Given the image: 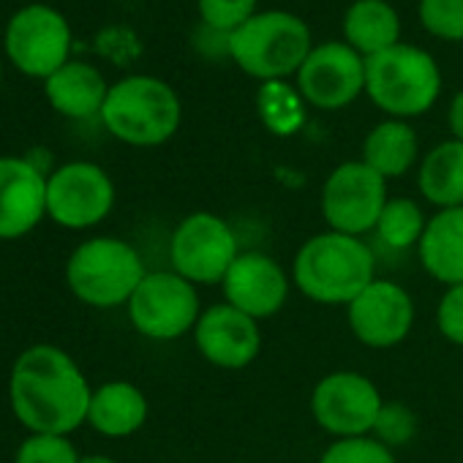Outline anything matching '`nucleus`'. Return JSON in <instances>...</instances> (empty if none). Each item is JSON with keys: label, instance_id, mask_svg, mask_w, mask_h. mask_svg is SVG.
<instances>
[{"label": "nucleus", "instance_id": "obj_16", "mask_svg": "<svg viewBox=\"0 0 463 463\" xmlns=\"http://www.w3.org/2000/svg\"><path fill=\"white\" fill-rule=\"evenodd\" d=\"M221 289L223 303L260 322L276 317L287 306L292 281L273 257L262 251H243L221 281Z\"/></svg>", "mask_w": 463, "mask_h": 463}, {"label": "nucleus", "instance_id": "obj_23", "mask_svg": "<svg viewBox=\"0 0 463 463\" xmlns=\"http://www.w3.org/2000/svg\"><path fill=\"white\" fill-rule=\"evenodd\" d=\"M417 185L422 199L439 210L463 207V142L447 139L436 145L420 161Z\"/></svg>", "mask_w": 463, "mask_h": 463}, {"label": "nucleus", "instance_id": "obj_5", "mask_svg": "<svg viewBox=\"0 0 463 463\" xmlns=\"http://www.w3.org/2000/svg\"><path fill=\"white\" fill-rule=\"evenodd\" d=\"M147 276L139 251L120 238H90L66 262V284L77 300L93 308L128 306Z\"/></svg>", "mask_w": 463, "mask_h": 463}, {"label": "nucleus", "instance_id": "obj_14", "mask_svg": "<svg viewBox=\"0 0 463 463\" xmlns=\"http://www.w3.org/2000/svg\"><path fill=\"white\" fill-rule=\"evenodd\" d=\"M346 317L360 344L371 349H392L411 333L414 300L401 284L376 279L346 306Z\"/></svg>", "mask_w": 463, "mask_h": 463}, {"label": "nucleus", "instance_id": "obj_15", "mask_svg": "<svg viewBox=\"0 0 463 463\" xmlns=\"http://www.w3.org/2000/svg\"><path fill=\"white\" fill-rule=\"evenodd\" d=\"M194 344L199 354L223 371H241L260 357L262 330L260 322L232 308L229 303H215L202 311L194 327Z\"/></svg>", "mask_w": 463, "mask_h": 463}, {"label": "nucleus", "instance_id": "obj_30", "mask_svg": "<svg viewBox=\"0 0 463 463\" xmlns=\"http://www.w3.org/2000/svg\"><path fill=\"white\" fill-rule=\"evenodd\" d=\"M204 25L235 33L257 14V0H196Z\"/></svg>", "mask_w": 463, "mask_h": 463}, {"label": "nucleus", "instance_id": "obj_9", "mask_svg": "<svg viewBox=\"0 0 463 463\" xmlns=\"http://www.w3.org/2000/svg\"><path fill=\"white\" fill-rule=\"evenodd\" d=\"M387 199V180L379 172L365 161H346L327 175L319 207L333 232L360 238L365 232H376Z\"/></svg>", "mask_w": 463, "mask_h": 463}, {"label": "nucleus", "instance_id": "obj_29", "mask_svg": "<svg viewBox=\"0 0 463 463\" xmlns=\"http://www.w3.org/2000/svg\"><path fill=\"white\" fill-rule=\"evenodd\" d=\"M420 23L444 42H463V0H420Z\"/></svg>", "mask_w": 463, "mask_h": 463}, {"label": "nucleus", "instance_id": "obj_21", "mask_svg": "<svg viewBox=\"0 0 463 463\" xmlns=\"http://www.w3.org/2000/svg\"><path fill=\"white\" fill-rule=\"evenodd\" d=\"M344 36L363 58H373L401 44V17L387 0H357L344 17Z\"/></svg>", "mask_w": 463, "mask_h": 463}, {"label": "nucleus", "instance_id": "obj_1", "mask_svg": "<svg viewBox=\"0 0 463 463\" xmlns=\"http://www.w3.org/2000/svg\"><path fill=\"white\" fill-rule=\"evenodd\" d=\"M90 395L82 368L61 346L36 344L14 360L9 401L31 433H74L88 422Z\"/></svg>", "mask_w": 463, "mask_h": 463}, {"label": "nucleus", "instance_id": "obj_27", "mask_svg": "<svg viewBox=\"0 0 463 463\" xmlns=\"http://www.w3.org/2000/svg\"><path fill=\"white\" fill-rule=\"evenodd\" d=\"M80 452L69 436H55V433H31L17 455L14 463H80Z\"/></svg>", "mask_w": 463, "mask_h": 463}, {"label": "nucleus", "instance_id": "obj_6", "mask_svg": "<svg viewBox=\"0 0 463 463\" xmlns=\"http://www.w3.org/2000/svg\"><path fill=\"white\" fill-rule=\"evenodd\" d=\"M311 50L308 25L298 14L279 9L254 14L243 28L232 33V61L262 82L298 74Z\"/></svg>", "mask_w": 463, "mask_h": 463}, {"label": "nucleus", "instance_id": "obj_31", "mask_svg": "<svg viewBox=\"0 0 463 463\" xmlns=\"http://www.w3.org/2000/svg\"><path fill=\"white\" fill-rule=\"evenodd\" d=\"M436 327L449 344L463 346V284L444 289L436 306Z\"/></svg>", "mask_w": 463, "mask_h": 463}, {"label": "nucleus", "instance_id": "obj_24", "mask_svg": "<svg viewBox=\"0 0 463 463\" xmlns=\"http://www.w3.org/2000/svg\"><path fill=\"white\" fill-rule=\"evenodd\" d=\"M257 112L265 128L276 137H292L306 123V99L284 80L262 82L257 93Z\"/></svg>", "mask_w": 463, "mask_h": 463}, {"label": "nucleus", "instance_id": "obj_17", "mask_svg": "<svg viewBox=\"0 0 463 463\" xmlns=\"http://www.w3.org/2000/svg\"><path fill=\"white\" fill-rule=\"evenodd\" d=\"M47 215V175L25 156H0V241H17Z\"/></svg>", "mask_w": 463, "mask_h": 463}, {"label": "nucleus", "instance_id": "obj_12", "mask_svg": "<svg viewBox=\"0 0 463 463\" xmlns=\"http://www.w3.org/2000/svg\"><path fill=\"white\" fill-rule=\"evenodd\" d=\"M384 401L379 387L357 371H333L311 392V414L322 430L338 439L371 436Z\"/></svg>", "mask_w": 463, "mask_h": 463}, {"label": "nucleus", "instance_id": "obj_20", "mask_svg": "<svg viewBox=\"0 0 463 463\" xmlns=\"http://www.w3.org/2000/svg\"><path fill=\"white\" fill-rule=\"evenodd\" d=\"M147 398L131 382H107L93 390L88 425L109 439H126L137 433L147 420Z\"/></svg>", "mask_w": 463, "mask_h": 463}, {"label": "nucleus", "instance_id": "obj_28", "mask_svg": "<svg viewBox=\"0 0 463 463\" xmlns=\"http://www.w3.org/2000/svg\"><path fill=\"white\" fill-rule=\"evenodd\" d=\"M417 411L401 401H384L379 417H376V425H373V439H379L382 444H387L390 449L395 447H403L414 439L417 433Z\"/></svg>", "mask_w": 463, "mask_h": 463}, {"label": "nucleus", "instance_id": "obj_26", "mask_svg": "<svg viewBox=\"0 0 463 463\" xmlns=\"http://www.w3.org/2000/svg\"><path fill=\"white\" fill-rule=\"evenodd\" d=\"M319 463H395V455L387 444L373 436L335 439L319 458Z\"/></svg>", "mask_w": 463, "mask_h": 463}, {"label": "nucleus", "instance_id": "obj_4", "mask_svg": "<svg viewBox=\"0 0 463 463\" xmlns=\"http://www.w3.org/2000/svg\"><path fill=\"white\" fill-rule=\"evenodd\" d=\"M365 93L395 120L425 115L441 93V71L436 61L411 44H395L365 58Z\"/></svg>", "mask_w": 463, "mask_h": 463}, {"label": "nucleus", "instance_id": "obj_8", "mask_svg": "<svg viewBox=\"0 0 463 463\" xmlns=\"http://www.w3.org/2000/svg\"><path fill=\"white\" fill-rule=\"evenodd\" d=\"M126 308L134 330L150 341H177L194 333L202 317L196 287L175 270L147 273Z\"/></svg>", "mask_w": 463, "mask_h": 463}, {"label": "nucleus", "instance_id": "obj_35", "mask_svg": "<svg viewBox=\"0 0 463 463\" xmlns=\"http://www.w3.org/2000/svg\"><path fill=\"white\" fill-rule=\"evenodd\" d=\"M0 80H4V69H0Z\"/></svg>", "mask_w": 463, "mask_h": 463}, {"label": "nucleus", "instance_id": "obj_33", "mask_svg": "<svg viewBox=\"0 0 463 463\" xmlns=\"http://www.w3.org/2000/svg\"><path fill=\"white\" fill-rule=\"evenodd\" d=\"M447 123H449L452 139L463 142V90H460V93H455V99L449 101V109H447Z\"/></svg>", "mask_w": 463, "mask_h": 463}, {"label": "nucleus", "instance_id": "obj_3", "mask_svg": "<svg viewBox=\"0 0 463 463\" xmlns=\"http://www.w3.org/2000/svg\"><path fill=\"white\" fill-rule=\"evenodd\" d=\"M183 120V107L177 93L158 77H126L115 82L107 93L101 123L104 128L131 145L156 147L169 142Z\"/></svg>", "mask_w": 463, "mask_h": 463}, {"label": "nucleus", "instance_id": "obj_13", "mask_svg": "<svg viewBox=\"0 0 463 463\" xmlns=\"http://www.w3.org/2000/svg\"><path fill=\"white\" fill-rule=\"evenodd\" d=\"M298 90L317 109H344L365 93V58L346 42L314 47L298 71Z\"/></svg>", "mask_w": 463, "mask_h": 463}, {"label": "nucleus", "instance_id": "obj_22", "mask_svg": "<svg viewBox=\"0 0 463 463\" xmlns=\"http://www.w3.org/2000/svg\"><path fill=\"white\" fill-rule=\"evenodd\" d=\"M420 153V139L417 131L406 120H382L373 126L363 142V158L373 172H379L384 180L403 177Z\"/></svg>", "mask_w": 463, "mask_h": 463}, {"label": "nucleus", "instance_id": "obj_18", "mask_svg": "<svg viewBox=\"0 0 463 463\" xmlns=\"http://www.w3.org/2000/svg\"><path fill=\"white\" fill-rule=\"evenodd\" d=\"M417 257L433 281L444 287L463 284V207L436 210L428 218Z\"/></svg>", "mask_w": 463, "mask_h": 463}, {"label": "nucleus", "instance_id": "obj_19", "mask_svg": "<svg viewBox=\"0 0 463 463\" xmlns=\"http://www.w3.org/2000/svg\"><path fill=\"white\" fill-rule=\"evenodd\" d=\"M47 101L55 112L71 120H88L101 115L109 85L104 74L82 61H69L52 77L44 80Z\"/></svg>", "mask_w": 463, "mask_h": 463}, {"label": "nucleus", "instance_id": "obj_32", "mask_svg": "<svg viewBox=\"0 0 463 463\" xmlns=\"http://www.w3.org/2000/svg\"><path fill=\"white\" fill-rule=\"evenodd\" d=\"M191 44L207 61H223V58L232 61V33H226V31H218V28H210V25L202 23L194 31Z\"/></svg>", "mask_w": 463, "mask_h": 463}, {"label": "nucleus", "instance_id": "obj_10", "mask_svg": "<svg viewBox=\"0 0 463 463\" xmlns=\"http://www.w3.org/2000/svg\"><path fill=\"white\" fill-rule=\"evenodd\" d=\"M71 28L61 12L44 4L20 9L6 28V55L28 77L47 80L69 63Z\"/></svg>", "mask_w": 463, "mask_h": 463}, {"label": "nucleus", "instance_id": "obj_7", "mask_svg": "<svg viewBox=\"0 0 463 463\" xmlns=\"http://www.w3.org/2000/svg\"><path fill=\"white\" fill-rule=\"evenodd\" d=\"M241 257L235 229L210 210L185 215L169 241V262L177 276L194 287L221 284Z\"/></svg>", "mask_w": 463, "mask_h": 463}, {"label": "nucleus", "instance_id": "obj_2", "mask_svg": "<svg viewBox=\"0 0 463 463\" xmlns=\"http://www.w3.org/2000/svg\"><path fill=\"white\" fill-rule=\"evenodd\" d=\"M376 281V260L368 243L344 232L308 238L292 262V287L322 306H349Z\"/></svg>", "mask_w": 463, "mask_h": 463}, {"label": "nucleus", "instance_id": "obj_34", "mask_svg": "<svg viewBox=\"0 0 463 463\" xmlns=\"http://www.w3.org/2000/svg\"><path fill=\"white\" fill-rule=\"evenodd\" d=\"M80 463H118V460L109 458V455H99V452H96V455H82Z\"/></svg>", "mask_w": 463, "mask_h": 463}, {"label": "nucleus", "instance_id": "obj_25", "mask_svg": "<svg viewBox=\"0 0 463 463\" xmlns=\"http://www.w3.org/2000/svg\"><path fill=\"white\" fill-rule=\"evenodd\" d=\"M425 223H428V218L414 199L395 196V199H387V204L379 215L376 238L392 251H409L420 243Z\"/></svg>", "mask_w": 463, "mask_h": 463}, {"label": "nucleus", "instance_id": "obj_11", "mask_svg": "<svg viewBox=\"0 0 463 463\" xmlns=\"http://www.w3.org/2000/svg\"><path fill=\"white\" fill-rule=\"evenodd\" d=\"M115 207V183L93 161H69L47 177V215L63 229L99 226Z\"/></svg>", "mask_w": 463, "mask_h": 463}]
</instances>
